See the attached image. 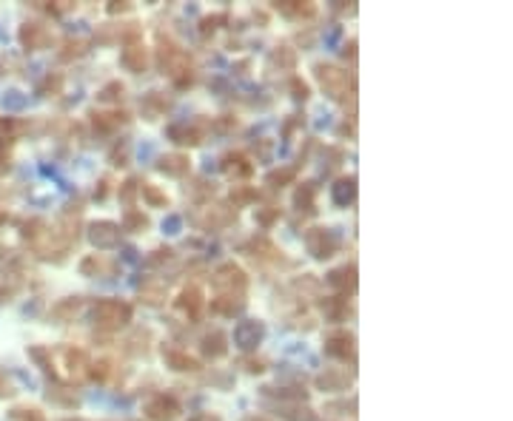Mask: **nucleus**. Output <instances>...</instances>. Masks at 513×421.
<instances>
[{
	"label": "nucleus",
	"mask_w": 513,
	"mask_h": 421,
	"mask_svg": "<svg viewBox=\"0 0 513 421\" xmlns=\"http://www.w3.org/2000/svg\"><path fill=\"white\" fill-rule=\"evenodd\" d=\"M157 168L163 171V174H168V177H185L188 171H192V160H188V154H166V157H160V163H157Z\"/></svg>",
	"instance_id": "4be33fe9"
},
{
	"label": "nucleus",
	"mask_w": 513,
	"mask_h": 421,
	"mask_svg": "<svg viewBox=\"0 0 513 421\" xmlns=\"http://www.w3.org/2000/svg\"><path fill=\"white\" fill-rule=\"evenodd\" d=\"M297 177V168H277V171H271L269 174V185L271 188H282L285 182H291Z\"/></svg>",
	"instance_id": "79ce46f5"
},
{
	"label": "nucleus",
	"mask_w": 513,
	"mask_h": 421,
	"mask_svg": "<svg viewBox=\"0 0 513 421\" xmlns=\"http://www.w3.org/2000/svg\"><path fill=\"white\" fill-rule=\"evenodd\" d=\"M322 350L326 356L331 359H339V361H356V339L351 330H334L326 336V344H322Z\"/></svg>",
	"instance_id": "39448f33"
},
{
	"label": "nucleus",
	"mask_w": 513,
	"mask_h": 421,
	"mask_svg": "<svg viewBox=\"0 0 513 421\" xmlns=\"http://www.w3.org/2000/svg\"><path fill=\"white\" fill-rule=\"evenodd\" d=\"M322 313H326L328 322H342L348 316V296H328L326 302H322Z\"/></svg>",
	"instance_id": "c756f323"
},
{
	"label": "nucleus",
	"mask_w": 513,
	"mask_h": 421,
	"mask_svg": "<svg viewBox=\"0 0 513 421\" xmlns=\"http://www.w3.org/2000/svg\"><path fill=\"white\" fill-rule=\"evenodd\" d=\"M106 194H109V180H100V188L94 191V197H98V200H103Z\"/></svg>",
	"instance_id": "13d9d810"
},
{
	"label": "nucleus",
	"mask_w": 513,
	"mask_h": 421,
	"mask_svg": "<svg viewBox=\"0 0 513 421\" xmlns=\"http://www.w3.org/2000/svg\"><path fill=\"white\" fill-rule=\"evenodd\" d=\"M14 393V387H12V381L3 376V373H0V398H3V396H12Z\"/></svg>",
	"instance_id": "5fc2aeb1"
},
{
	"label": "nucleus",
	"mask_w": 513,
	"mask_h": 421,
	"mask_svg": "<svg viewBox=\"0 0 513 421\" xmlns=\"http://www.w3.org/2000/svg\"><path fill=\"white\" fill-rule=\"evenodd\" d=\"M223 21L220 14H214V17H203V23H200V32H203V37H208V34H214V29H217V23Z\"/></svg>",
	"instance_id": "3c124183"
},
{
	"label": "nucleus",
	"mask_w": 513,
	"mask_h": 421,
	"mask_svg": "<svg viewBox=\"0 0 513 421\" xmlns=\"http://www.w3.org/2000/svg\"><path fill=\"white\" fill-rule=\"evenodd\" d=\"M168 140L177 145H200L203 131L194 123H174V125H168Z\"/></svg>",
	"instance_id": "412c9836"
},
{
	"label": "nucleus",
	"mask_w": 513,
	"mask_h": 421,
	"mask_svg": "<svg viewBox=\"0 0 513 421\" xmlns=\"http://www.w3.org/2000/svg\"><path fill=\"white\" fill-rule=\"evenodd\" d=\"M254 219H257V225H262V228H271V225L280 219V205H262V208H257V210H254Z\"/></svg>",
	"instance_id": "a19ab883"
},
{
	"label": "nucleus",
	"mask_w": 513,
	"mask_h": 421,
	"mask_svg": "<svg viewBox=\"0 0 513 421\" xmlns=\"http://www.w3.org/2000/svg\"><path fill=\"white\" fill-rule=\"evenodd\" d=\"M49 40H52V34H49L46 26H41V23H23V29H21V43H23V49H29V51L46 49Z\"/></svg>",
	"instance_id": "f3484780"
},
{
	"label": "nucleus",
	"mask_w": 513,
	"mask_h": 421,
	"mask_svg": "<svg viewBox=\"0 0 513 421\" xmlns=\"http://www.w3.org/2000/svg\"><path fill=\"white\" fill-rule=\"evenodd\" d=\"M291 94H294V100L306 103L308 100V83L299 80V77H291Z\"/></svg>",
	"instance_id": "09e8293b"
},
{
	"label": "nucleus",
	"mask_w": 513,
	"mask_h": 421,
	"mask_svg": "<svg viewBox=\"0 0 513 421\" xmlns=\"http://www.w3.org/2000/svg\"><path fill=\"white\" fill-rule=\"evenodd\" d=\"M12 421H46V416L34 407H17L12 410Z\"/></svg>",
	"instance_id": "a18cd8bd"
},
{
	"label": "nucleus",
	"mask_w": 513,
	"mask_h": 421,
	"mask_svg": "<svg viewBox=\"0 0 513 421\" xmlns=\"http://www.w3.org/2000/svg\"><path fill=\"white\" fill-rule=\"evenodd\" d=\"M120 63L131 71V74H143L148 69V49L143 46V40H131L123 46V54H120Z\"/></svg>",
	"instance_id": "9b49d317"
},
{
	"label": "nucleus",
	"mask_w": 513,
	"mask_h": 421,
	"mask_svg": "<svg viewBox=\"0 0 513 421\" xmlns=\"http://www.w3.org/2000/svg\"><path fill=\"white\" fill-rule=\"evenodd\" d=\"M245 296H234V293H217V299L212 302V311L220 316H237L245 311Z\"/></svg>",
	"instance_id": "b1692460"
},
{
	"label": "nucleus",
	"mask_w": 513,
	"mask_h": 421,
	"mask_svg": "<svg viewBox=\"0 0 513 421\" xmlns=\"http://www.w3.org/2000/svg\"><path fill=\"white\" fill-rule=\"evenodd\" d=\"M126 160H128V145L123 143V145H117V148L111 151V163L114 165H126Z\"/></svg>",
	"instance_id": "603ef678"
},
{
	"label": "nucleus",
	"mask_w": 513,
	"mask_h": 421,
	"mask_svg": "<svg viewBox=\"0 0 513 421\" xmlns=\"http://www.w3.org/2000/svg\"><path fill=\"white\" fill-rule=\"evenodd\" d=\"M131 322V304L123 299H100L94 304V328L114 333Z\"/></svg>",
	"instance_id": "f03ea898"
},
{
	"label": "nucleus",
	"mask_w": 513,
	"mask_h": 421,
	"mask_svg": "<svg viewBox=\"0 0 513 421\" xmlns=\"http://www.w3.org/2000/svg\"><path fill=\"white\" fill-rule=\"evenodd\" d=\"M83 313V296H69V299H60L52 308V319L57 322V324H69V322H74Z\"/></svg>",
	"instance_id": "a211bd4d"
},
{
	"label": "nucleus",
	"mask_w": 513,
	"mask_h": 421,
	"mask_svg": "<svg viewBox=\"0 0 513 421\" xmlns=\"http://www.w3.org/2000/svg\"><path fill=\"white\" fill-rule=\"evenodd\" d=\"M242 365H245V370H249V373H262L265 370V365H262L260 359H245Z\"/></svg>",
	"instance_id": "864d4df0"
},
{
	"label": "nucleus",
	"mask_w": 513,
	"mask_h": 421,
	"mask_svg": "<svg viewBox=\"0 0 513 421\" xmlns=\"http://www.w3.org/2000/svg\"><path fill=\"white\" fill-rule=\"evenodd\" d=\"M143 108L148 114V120H155V117H160V114H166L171 108V97H166L163 91H148L146 100H143Z\"/></svg>",
	"instance_id": "c85d7f7f"
},
{
	"label": "nucleus",
	"mask_w": 513,
	"mask_h": 421,
	"mask_svg": "<svg viewBox=\"0 0 513 421\" xmlns=\"http://www.w3.org/2000/svg\"><path fill=\"white\" fill-rule=\"evenodd\" d=\"M223 171H225V177L228 180H249L251 174H254V165H251V160L245 157V154H240V151H231V154H225L223 157Z\"/></svg>",
	"instance_id": "4468645a"
},
{
	"label": "nucleus",
	"mask_w": 513,
	"mask_h": 421,
	"mask_svg": "<svg viewBox=\"0 0 513 421\" xmlns=\"http://www.w3.org/2000/svg\"><path fill=\"white\" fill-rule=\"evenodd\" d=\"M137 191H140V182H137V180H126V182L120 185V202L131 205V202H135V197H137Z\"/></svg>",
	"instance_id": "49530a36"
},
{
	"label": "nucleus",
	"mask_w": 513,
	"mask_h": 421,
	"mask_svg": "<svg viewBox=\"0 0 513 421\" xmlns=\"http://www.w3.org/2000/svg\"><path fill=\"white\" fill-rule=\"evenodd\" d=\"M123 91H126V86L120 80H111V83H106L98 91V100H103V103H120L123 100Z\"/></svg>",
	"instance_id": "58836bf2"
},
{
	"label": "nucleus",
	"mask_w": 513,
	"mask_h": 421,
	"mask_svg": "<svg viewBox=\"0 0 513 421\" xmlns=\"http://www.w3.org/2000/svg\"><path fill=\"white\" fill-rule=\"evenodd\" d=\"M140 299L146 304H163L166 302V285L163 282H146L140 288Z\"/></svg>",
	"instance_id": "f704fd0d"
},
{
	"label": "nucleus",
	"mask_w": 513,
	"mask_h": 421,
	"mask_svg": "<svg viewBox=\"0 0 513 421\" xmlns=\"http://www.w3.org/2000/svg\"><path fill=\"white\" fill-rule=\"evenodd\" d=\"M163 359H166V365L171 370H177V373H194V370H200V361L194 356H188L185 350H180V348H163Z\"/></svg>",
	"instance_id": "6ab92c4d"
},
{
	"label": "nucleus",
	"mask_w": 513,
	"mask_h": 421,
	"mask_svg": "<svg viewBox=\"0 0 513 421\" xmlns=\"http://www.w3.org/2000/svg\"><path fill=\"white\" fill-rule=\"evenodd\" d=\"M148 228V217L143 214V210H135V208H128L126 210V217H123V231H131V234H140Z\"/></svg>",
	"instance_id": "c9c22d12"
},
{
	"label": "nucleus",
	"mask_w": 513,
	"mask_h": 421,
	"mask_svg": "<svg viewBox=\"0 0 513 421\" xmlns=\"http://www.w3.org/2000/svg\"><path fill=\"white\" fill-rule=\"evenodd\" d=\"M306 248L314 259H331L339 251V237L331 231V228L314 225L306 231Z\"/></svg>",
	"instance_id": "20e7f679"
},
{
	"label": "nucleus",
	"mask_w": 513,
	"mask_h": 421,
	"mask_svg": "<svg viewBox=\"0 0 513 421\" xmlns=\"http://www.w3.org/2000/svg\"><path fill=\"white\" fill-rule=\"evenodd\" d=\"M277 9L282 14H288V17H299V21H302V17H314L317 14L314 3H299V0H280Z\"/></svg>",
	"instance_id": "7c9ffc66"
},
{
	"label": "nucleus",
	"mask_w": 513,
	"mask_h": 421,
	"mask_svg": "<svg viewBox=\"0 0 513 421\" xmlns=\"http://www.w3.org/2000/svg\"><path fill=\"white\" fill-rule=\"evenodd\" d=\"M143 413L151 418V421H174L180 416V405L174 396H166V393H157L151 396L146 405H143Z\"/></svg>",
	"instance_id": "423d86ee"
},
{
	"label": "nucleus",
	"mask_w": 513,
	"mask_h": 421,
	"mask_svg": "<svg viewBox=\"0 0 513 421\" xmlns=\"http://www.w3.org/2000/svg\"><path fill=\"white\" fill-rule=\"evenodd\" d=\"M328 285L339 293V296H351L356 291V265L348 262V265H342L337 267V271L328 274Z\"/></svg>",
	"instance_id": "ddd939ff"
},
{
	"label": "nucleus",
	"mask_w": 513,
	"mask_h": 421,
	"mask_svg": "<svg viewBox=\"0 0 513 421\" xmlns=\"http://www.w3.org/2000/svg\"><path fill=\"white\" fill-rule=\"evenodd\" d=\"M89 117H91L94 128L103 131V134H109V131H114V128H120V125L128 120V114H126V111H91Z\"/></svg>",
	"instance_id": "393cba45"
},
{
	"label": "nucleus",
	"mask_w": 513,
	"mask_h": 421,
	"mask_svg": "<svg viewBox=\"0 0 513 421\" xmlns=\"http://www.w3.org/2000/svg\"><path fill=\"white\" fill-rule=\"evenodd\" d=\"M29 356H32L34 361H41V368H43V373L54 378V368H52V353H49L46 348H32V350H29Z\"/></svg>",
	"instance_id": "c03bdc74"
},
{
	"label": "nucleus",
	"mask_w": 513,
	"mask_h": 421,
	"mask_svg": "<svg viewBox=\"0 0 513 421\" xmlns=\"http://www.w3.org/2000/svg\"><path fill=\"white\" fill-rule=\"evenodd\" d=\"M331 194H334V202L337 205H354L356 200V177H339L331 188Z\"/></svg>",
	"instance_id": "a878e982"
},
{
	"label": "nucleus",
	"mask_w": 513,
	"mask_h": 421,
	"mask_svg": "<svg viewBox=\"0 0 513 421\" xmlns=\"http://www.w3.org/2000/svg\"><path fill=\"white\" fill-rule=\"evenodd\" d=\"M117 373V368H114V361L111 359H98L94 365L89 368V376L94 381H100V385H106V381H111V376Z\"/></svg>",
	"instance_id": "72a5a7b5"
},
{
	"label": "nucleus",
	"mask_w": 513,
	"mask_h": 421,
	"mask_svg": "<svg viewBox=\"0 0 513 421\" xmlns=\"http://www.w3.org/2000/svg\"><path fill=\"white\" fill-rule=\"evenodd\" d=\"M148 341H151V330H135V336L126 339V350L131 356H146L148 353Z\"/></svg>",
	"instance_id": "473e14b6"
},
{
	"label": "nucleus",
	"mask_w": 513,
	"mask_h": 421,
	"mask_svg": "<svg viewBox=\"0 0 513 421\" xmlns=\"http://www.w3.org/2000/svg\"><path fill=\"white\" fill-rule=\"evenodd\" d=\"M0 222H6V214H3V210H0Z\"/></svg>",
	"instance_id": "0e129e2a"
},
{
	"label": "nucleus",
	"mask_w": 513,
	"mask_h": 421,
	"mask_svg": "<svg viewBox=\"0 0 513 421\" xmlns=\"http://www.w3.org/2000/svg\"><path fill=\"white\" fill-rule=\"evenodd\" d=\"M140 194H143V200H146L151 208H168V197L163 194V191H160L157 185L143 182V185H140Z\"/></svg>",
	"instance_id": "4c0bfd02"
},
{
	"label": "nucleus",
	"mask_w": 513,
	"mask_h": 421,
	"mask_svg": "<svg viewBox=\"0 0 513 421\" xmlns=\"http://www.w3.org/2000/svg\"><path fill=\"white\" fill-rule=\"evenodd\" d=\"M274 410L282 416V418H288V421H314V410L306 407L302 401H274Z\"/></svg>",
	"instance_id": "5701e85b"
},
{
	"label": "nucleus",
	"mask_w": 513,
	"mask_h": 421,
	"mask_svg": "<svg viewBox=\"0 0 513 421\" xmlns=\"http://www.w3.org/2000/svg\"><path fill=\"white\" fill-rule=\"evenodd\" d=\"M63 359H66V370L74 381H83L89 376V368H91V359L83 348H66L63 350Z\"/></svg>",
	"instance_id": "2eb2a0df"
},
{
	"label": "nucleus",
	"mask_w": 513,
	"mask_h": 421,
	"mask_svg": "<svg viewBox=\"0 0 513 421\" xmlns=\"http://www.w3.org/2000/svg\"><path fill=\"white\" fill-rule=\"evenodd\" d=\"M314 74H317L322 91H326L331 100L348 103V97H354V77H351L345 69H339L334 63H317Z\"/></svg>",
	"instance_id": "f257e3e1"
},
{
	"label": "nucleus",
	"mask_w": 513,
	"mask_h": 421,
	"mask_svg": "<svg viewBox=\"0 0 513 421\" xmlns=\"http://www.w3.org/2000/svg\"><path fill=\"white\" fill-rule=\"evenodd\" d=\"M237 222V208L234 205H208L197 217L200 228H228Z\"/></svg>",
	"instance_id": "1a4fd4ad"
},
{
	"label": "nucleus",
	"mask_w": 513,
	"mask_h": 421,
	"mask_svg": "<svg viewBox=\"0 0 513 421\" xmlns=\"http://www.w3.org/2000/svg\"><path fill=\"white\" fill-rule=\"evenodd\" d=\"M245 251H249V256L257 259V262H280L282 259V251L265 237H254L249 245H245Z\"/></svg>",
	"instance_id": "dca6fc26"
},
{
	"label": "nucleus",
	"mask_w": 513,
	"mask_h": 421,
	"mask_svg": "<svg viewBox=\"0 0 513 421\" xmlns=\"http://www.w3.org/2000/svg\"><path fill=\"white\" fill-rule=\"evenodd\" d=\"M60 88H63V74H49V77L43 80V86H41L43 94H57Z\"/></svg>",
	"instance_id": "de8ad7c7"
},
{
	"label": "nucleus",
	"mask_w": 513,
	"mask_h": 421,
	"mask_svg": "<svg viewBox=\"0 0 513 421\" xmlns=\"http://www.w3.org/2000/svg\"><path fill=\"white\" fill-rule=\"evenodd\" d=\"M86 40H80V37H71V40H66L63 43V49H60V54H57V57H60V60L63 63H69V60H78V57H83L86 54Z\"/></svg>",
	"instance_id": "e433bc0d"
},
{
	"label": "nucleus",
	"mask_w": 513,
	"mask_h": 421,
	"mask_svg": "<svg viewBox=\"0 0 513 421\" xmlns=\"http://www.w3.org/2000/svg\"><path fill=\"white\" fill-rule=\"evenodd\" d=\"M17 291H21V279L14 274H0V302H9Z\"/></svg>",
	"instance_id": "ea45409f"
},
{
	"label": "nucleus",
	"mask_w": 513,
	"mask_h": 421,
	"mask_svg": "<svg viewBox=\"0 0 513 421\" xmlns=\"http://www.w3.org/2000/svg\"><path fill=\"white\" fill-rule=\"evenodd\" d=\"M194 421H223L220 416H200V418H194Z\"/></svg>",
	"instance_id": "e2e57ef3"
},
{
	"label": "nucleus",
	"mask_w": 513,
	"mask_h": 421,
	"mask_svg": "<svg viewBox=\"0 0 513 421\" xmlns=\"http://www.w3.org/2000/svg\"><path fill=\"white\" fill-rule=\"evenodd\" d=\"M9 160V145H6V140H0V163H6Z\"/></svg>",
	"instance_id": "bf43d9fd"
},
{
	"label": "nucleus",
	"mask_w": 513,
	"mask_h": 421,
	"mask_svg": "<svg viewBox=\"0 0 513 421\" xmlns=\"http://www.w3.org/2000/svg\"><path fill=\"white\" fill-rule=\"evenodd\" d=\"M294 205L299 210H314L317 205V182H302L294 194Z\"/></svg>",
	"instance_id": "2f4dec72"
},
{
	"label": "nucleus",
	"mask_w": 513,
	"mask_h": 421,
	"mask_svg": "<svg viewBox=\"0 0 513 421\" xmlns=\"http://www.w3.org/2000/svg\"><path fill=\"white\" fill-rule=\"evenodd\" d=\"M251 200H257V191H254V188H249V185H234V188H231V202H234V208H237V205H245V202H251Z\"/></svg>",
	"instance_id": "37998d69"
},
{
	"label": "nucleus",
	"mask_w": 513,
	"mask_h": 421,
	"mask_svg": "<svg viewBox=\"0 0 513 421\" xmlns=\"http://www.w3.org/2000/svg\"><path fill=\"white\" fill-rule=\"evenodd\" d=\"M177 311L185 313L188 319H200L203 311H205V293H203V288H197V285H188V288H183V293L177 296Z\"/></svg>",
	"instance_id": "9d476101"
},
{
	"label": "nucleus",
	"mask_w": 513,
	"mask_h": 421,
	"mask_svg": "<svg viewBox=\"0 0 513 421\" xmlns=\"http://www.w3.org/2000/svg\"><path fill=\"white\" fill-rule=\"evenodd\" d=\"M269 66L271 69H280V71H294L297 66V51L291 46H277L269 57Z\"/></svg>",
	"instance_id": "cd10ccee"
},
{
	"label": "nucleus",
	"mask_w": 513,
	"mask_h": 421,
	"mask_svg": "<svg viewBox=\"0 0 513 421\" xmlns=\"http://www.w3.org/2000/svg\"><path fill=\"white\" fill-rule=\"evenodd\" d=\"M242 421H271V418H265V416H245Z\"/></svg>",
	"instance_id": "680f3d73"
},
{
	"label": "nucleus",
	"mask_w": 513,
	"mask_h": 421,
	"mask_svg": "<svg viewBox=\"0 0 513 421\" xmlns=\"http://www.w3.org/2000/svg\"><path fill=\"white\" fill-rule=\"evenodd\" d=\"M212 285L217 293H234V296H245V288H249V274L242 271L234 262H223L217 271L212 274Z\"/></svg>",
	"instance_id": "7ed1b4c3"
},
{
	"label": "nucleus",
	"mask_w": 513,
	"mask_h": 421,
	"mask_svg": "<svg viewBox=\"0 0 513 421\" xmlns=\"http://www.w3.org/2000/svg\"><path fill=\"white\" fill-rule=\"evenodd\" d=\"M203 353L208 359H223L228 353V336L223 330H214V333H208L203 339Z\"/></svg>",
	"instance_id": "bb28decb"
},
{
	"label": "nucleus",
	"mask_w": 513,
	"mask_h": 421,
	"mask_svg": "<svg viewBox=\"0 0 513 421\" xmlns=\"http://www.w3.org/2000/svg\"><path fill=\"white\" fill-rule=\"evenodd\" d=\"M171 254H174V251H168V248H157L155 256H151V262H168V259H171Z\"/></svg>",
	"instance_id": "6e6d98bb"
},
{
	"label": "nucleus",
	"mask_w": 513,
	"mask_h": 421,
	"mask_svg": "<svg viewBox=\"0 0 513 421\" xmlns=\"http://www.w3.org/2000/svg\"><path fill=\"white\" fill-rule=\"evenodd\" d=\"M120 225L111 222V219H100V222H91L89 225V239L94 248H100V251H106V248H117L120 245Z\"/></svg>",
	"instance_id": "0eeeda50"
},
{
	"label": "nucleus",
	"mask_w": 513,
	"mask_h": 421,
	"mask_svg": "<svg viewBox=\"0 0 513 421\" xmlns=\"http://www.w3.org/2000/svg\"><path fill=\"white\" fill-rule=\"evenodd\" d=\"M80 274L83 276H100V279H111L117 274V262L103 256V254H89L83 262H80Z\"/></svg>",
	"instance_id": "f8f14e48"
},
{
	"label": "nucleus",
	"mask_w": 513,
	"mask_h": 421,
	"mask_svg": "<svg viewBox=\"0 0 513 421\" xmlns=\"http://www.w3.org/2000/svg\"><path fill=\"white\" fill-rule=\"evenodd\" d=\"M111 14H123V12H131V3H111L109 6Z\"/></svg>",
	"instance_id": "4d7b16f0"
},
{
	"label": "nucleus",
	"mask_w": 513,
	"mask_h": 421,
	"mask_svg": "<svg viewBox=\"0 0 513 421\" xmlns=\"http://www.w3.org/2000/svg\"><path fill=\"white\" fill-rule=\"evenodd\" d=\"M356 54V40H348L345 43V57H354Z\"/></svg>",
	"instance_id": "052dcab7"
},
{
	"label": "nucleus",
	"mask_w": 513,
	"mask_h": 421,
	"mask_svg": "<svg viewBox=\"0 0 513 421\" xmlns=\"http://www.w3.org/2000/svg\"><path fill=\"white\" fill-rule=\"evenodd\" d=\"M348 385H351V373L342 370V368H326V373L317 376V387L319 390H328V393L345 390Z\"/></svg>",
	"instance_id": "aec40b11"
},
{
	"label": "nucleus",
	"mask_w": 513,
	"mask_h": 421,
	"mask_svg": "<svg viewBox=\"0 0 513 421\" xmlns=\"http://www.w3.org/2000/svg\"><path fill=\"white\" fill-rule=\"evenodd\" d=\"M240 123H237V117H231V114H223V117H217V123H214V128L217 131H234Z\"/></svg>",
	"instance_id": "8fccbe9b"
},
{
	"label": "nucleus",
	"mask_w": 513,
	"mask_h": 421,
	"mask_svg": "<svg viewBox=\"0 0 513 421\" xmlns=\"http://www.w3.org/2000/svg\"><path fill=\"white\" fill-rule=\"evenodd\" d=\"M262 336H265V324L262 322H257V319H242L237 328H234V344L240 350H257V344L262 341Z\"/></svg>",
	"instance_id": "6e6552de"
}]
</instances>
